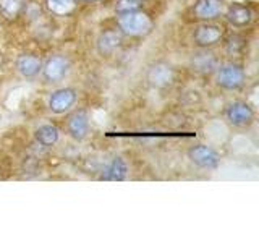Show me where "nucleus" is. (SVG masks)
<instances>
[{
	"instance_id": "f257e3e1",
	"label": "nucleus",
	"mask_w": 259,
	"mask_h": 243,
	"mask_svg": "<svg viewBox=\"0 0 259 243\" xmlns=\"http://www.w3.org/2000/svg\"><path fill=\"white\" fill-rule=\"evenodd\" d=\"M118 28L126 36H146L152 29V20L148 13L133 10L118 15Z\"/></svg>"
},
{
	"instance_id": "f03ea898",
	"label": "nucleus",
	"mask_w": 259,
	"mask_h": 243,
	"mask_svg": "<svg viewBox=\"0 0 259 243\" xmlns=\"http://www.w3.org/2000/svg\"><path fill=\"white\" fill-rule=\"evenodd\" d=\"M215 73H217L215 75L217 85L224 89L233 91V89H238L245 85V79H246L245 70L237 63H227V65H222V67H217Z\"/></svg>"
},
{
	"instance_id": "7ed1b4c3",
	"label": "nucleus",
	"mask_w": 259,
	"mask_h": 243,
	"mask_svg": "<svg viewBox=\"0 0 259 243\" xmlns=\"http://www.w3.org/2000/svg\"><path fill=\"white\" fill-rule=\"evenodd\" d=\"M225 118L232 127L245 128L249 127L254 120V110L249 104L243 101L230 102L225 109Z\"/></svg>"
},
{
	"instance_id": "20e7f679",
	"label": "nucleus",
	"mask_w": 259,
	"mask_h": 243,
	"mask_svg": "<svg viewBox=\"0 0 259 243\" xmlns=\"http://www.w3.org/2000/svg\"><path fill=\"white\" fill-rule=\"evenodd\" d=\"M146 79L148 83L156 89H165L172 86L175 79V71L172 65L167 62H156L146 71Z\"/></svg>"
},
{
	"instance_id": "39448f33",
	"label": "nucleus",
	"mask_w": 259,
	"mask_h": 243,
	"mask_svg": "<svg viewBox=\"0 0 259 243\" xmlns=\"http://www.w3.org/2000/svg\"><path fill=\"white\" fill-rule=\"evenodd\" d=\"M42 76L49 83H59L70 71V60L68 57H65L62 54H55L52 57H49L46 63L42 65Z\"/></svg>"
},
{
	"instance_id": "423d86ee",
	"label": "nucleus",
	"mask_w": 259,
	"mask_h": 243,
	"mask_svg": "<svg viewBox=\"0 0 259 243\" xmlns=\"http://www.w3.org/2000/svg\"><path fill=\"white\" fill-rule=\"evenodd\" d=\"M188 157L193 164L198 166L199 169H215L219 166V162H221L219 154L206 144L193 146L188 151Z\"/></svg>"
},
{
	"instance_id": "0eeeda50",
	"label": "nucleus",
	"mask_w": 259,
	"mask_h": 243,
	"mask_svg": "<svg viewBox=\"0 0 259 243\" xmlns=\"http://www.w3.org/2000/svg\"><path fill=\"white\" fill-rule=\"evenodd\" d=\"M224 37V28L219 26V24H210V23H204L201 26L196 28L193 34L194 43H196L198 47H212L217 43H221Z\"/></svg>"
},
{
	"instance_id": "6e6552de",
	"label": "nucleus",
	"mask_w": 259,
	"mask_h": 243,
	"mask_svg": "<svg viewBox=\"0 0 259 243\" xmlns=\"http://www.w3.org/2000/svg\"><path fill=\"white\" fill-rule=\"evenodd\" d=\"M217 57L210 51H207L206 47H201V51L191 55L190 67L198 75H210V73L217 70Z\"/></svg>"
},
{
	"instance_id": "1a4fd4ad",
	"label": "nucleus",
	"mask_w": 259,
	"mask_h": 243,
	"mask_svg": "<svg viewBox=\"0 0 259 243\" xmlns=\"http://www.w3.org/2000/svg\"><path fill=\"white\" fill-rule=\"evenodd\" d=\"M67 132L73 140L76 141L84 140L89 133V115L86 110L79 109L71 113L67 122Z\"/></svg>"
},
{
	"instance_id": "9d476101",
	"label": "nucleus",
	"mask_w": 259,
	"mask_h": 243,
	"mask_svg": "<svg viewBox=\"0 0 259 243\" xmlns=\"http://www.w3.org/2000/svg\"><path fill=\"white\" fill-rule=\"evenodd\" d=\"M76 102V91L71 88H62L57 89L49 97V109L54 113H63L73 107Z\"/></svg>"
},
{
	"instance_id": "9b49d317",
	"label": "nucleus",
	"mask_w": 259,
	"mask_h": 243,
	"mask_svg": "<svg viewBox=\"0 0 259 243\" xmlns=\"http://www.w3.org/2000/svg\"><path fill=\"white\" fill-rule=\"evenodd\" d=\"M224 0H196L193 7V13L198 20H214L222 13Z\"/></svg>"
},
{
	"instance_id": "f8f14e48",
	"label": "nucleus",
	"mask_w": 259,
	"mask_h": 243,
	"mask_svg": "<svg viewBox=\"0 0 259 243\" xmlns=\"http://www.w3.org/2000/svg\"><path fill=\"white\" fill-rule=\"evenodd\" d=\"M254 12L251 10L248 5H241V4H233L229 7V10L225 13V18L230 24L237 28H243V26H248L253 20Z\"/></svg>"
},
{
	"instance_id": "ddd939ff",
	"label": "nucleus",
	"mask_w": 259,
	"mask_h": 243,
	"mask_svg": "<svg viewBox=\"0 0 259 243\" xmlns=\"http://www.w3.org/2000/svg\"><path fill=\"white\" fill-rule=\"evenodd\" d=\"M42 68V60L37 55L32 54H21L16 59V70L24 78H34Z\"/></svg>"
},
{
	"instance_id": "4468645a",
	"label": "nucleus",
	"mask_w": 259,
	"mask_h": 243,
	"mask_svg": "<svg viewBox=\"0 0 259 243\" xmlns=\"http://www.w3.org/2000/svg\"><path fill=\"white\" fill-rule=\"evenodd\" d=\"M121 46V34L118 31H104L97 37V52L101 55H112Z\"/></svg>"
},
{
	"instance_id": "2eb2a0df",
	"label": "nucleus",
	"mask_w": 259,
	"mask_h": 243,
	"mask_svg": "<svg viewBox=\"0 0 259 243\" xmlns=\"http://www.w3.org/2000/svg\"><path fill=\"white\" fill-rule=\"evenodd\" d=\"M128 174V166L123 157H115L110 164L102 170L101 180H112V182H120L125 180Z\"/></svg>"
},
{
	"instance_id": "dca6fc26",
	"label": "nucleus",
	"mask_w": 259,
	"mask_h": 243,
	"mask_svg": "<svg viewBox=\"0 0 259 243\" xmlns=\"http://www.w3.org/2000/svg\"><path fill=\"white\" fill-rule=\"evenodd\" d=\"M34 136H36V141L40 146H44V148H51V146H54L57 141H59L60 132L55 125H42L36 130Z\"/></svg>"
},
{
	"instance_id": "f3484780",
	"label": "nucleus",
	"mask_w": 259,
	"mask_h": 243,
	"mask_svg": "<svg viewBox=\"0 0 259 243\" xmlns=\"http://www.w3.org/2000/svg\"><path fill=\"white\" fill-rule=\"evenodd\" d=\"M78 0H46L47 10L55 16H70L76 10Z\"/></svg>"
},
{
	"instance_id": "a211bd4d",
	"label": "nucleus",
	"mask_w": 259,
	"mask_h": 243,
	"mask_svg": "<svg viewBox=\"0 0 259 243\" xmlns=\"http://www.w3.org/2000/svg\"><path fill=\"white\" fill-rule=\"evenodd\" d=\"M24 8V0H0V15L7 21H13L21 15Z\"/></svg>"
},
{
	"instance_id": "6ab92c4d",
	"label": "nucleus",
	"mask_w": 259,
	"mask_h": 243,
	"mask_svg": "<svg viewBox=\"0 0 259 243\" xmlns=\"http://www.w3.org/2000/svg\"><path fill=\"white\" fill-rule=\"evenodd\" d=\"M245 46H246V40L240 34H232L225 40V51H227V54H230V55L241 54L243 49H245Z\"/></svg>"
},
{
	"instance_id": "aec40b11",
	"label": "nucleus",
	"mask_w": 259,
	"mask_h": 243,
	"mask_svg": "<svg viewBox=\"0 0 259 243\" xmlns=\"http://www.w3.org/2000/svg\"><path fill=\"white\" fill-rule=\"evenodd\" d=\"M133 10H140V0H118L115 5V12L120 13H128Z\"/></svg>"
},
{
	"instance_id": "412c9836",
	"label": "nucleus",
	"mask_w": 259,
	"mask_h": 243,
	"mask_svg": "<svg viewBox=\"0 0 259 243\" xmlns=\"http://www.w3.org/2000/svg\"><path fill=\"white\" fill-rule=\"evenodd\" d=\"M5 63V57H4V54L0 52V67H2V65Z\"/></svg>"
},
{
	"instance_id": "4be33fe9",
	"label": "nucleus",
	"mask_w": 259,
	"mask_h": 243,
	"mask_svg": "<svg viewBox=\"0 0 259 243\" xmlns=\"http://www.w3.org/2000/svg\"><path fill=\"white\" fill-rule=\"evenodd\" d=\"M81 2H99V0H81Z\"/></svg>"
}]
</instances>
